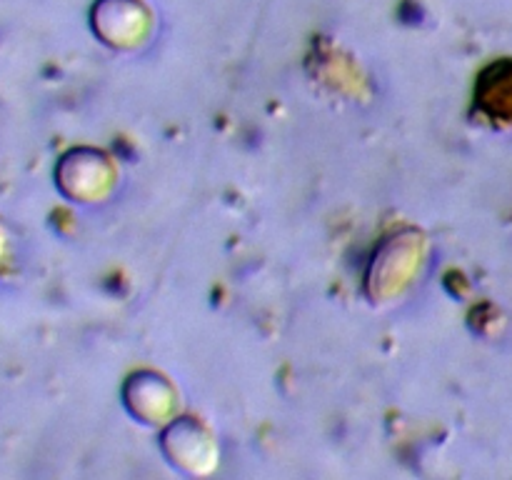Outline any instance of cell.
Masks as SVG:
<instances>
[{
  "instance_id": "obj_1",
  "label": "cell",
  "mask_w": 512,
  "mask_h": 480,
  "mask_svg": "<svg viewBox=\"0 0 512 480\" xmlns=\"http://www.w3.org/2000/svg\"><path fill=\"white\" fill-rule=\"evenodd\" d=\"M5 240H8V233H5L3 223H0V260H3V253H5Z\"/></svg>"
}]
</instances>
